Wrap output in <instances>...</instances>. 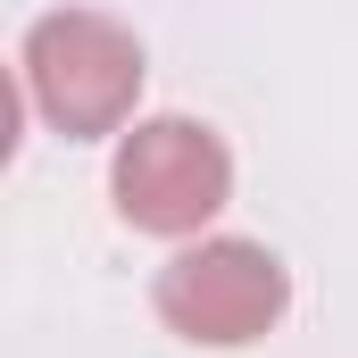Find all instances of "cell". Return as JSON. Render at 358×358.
<instances>
[{"label": "cell", "instance_id": "obj_1", "mask_svg": "<svg viewBox=\"0 0 358 358\" xmlns=\"http://www.w3.org/2000/svg\"><path fill=\"white\" fill-rule=\"evenodd\" d=\"M142 42L100 17V8H50L25 34V100L67 134V142H100L134 125L142 100Z\"/></svg>", "mask_w": 358, "mask_h": 358}, {"label": "cell", "instance_id": "obj_2", "mask_svg": "<svg viewBox=\"0 0 358 358\" xmlns=\"http://www.w3.org/2000/svg\"><path fill=\"white\" fill-rule=\"evenodd\" d=\"M108 192H117V217H125L134 234L192 242V234L234 200V150H225V134L200 125V117H142V125L117 134Z\"/></svg>", "mask_w": 358, "mask_h": 358}, {"label": "cell", "instance_id": "obj_3", "mask_svg": "<svg viewBox=\"0 0 358 358\" xmlns=\"http://www.w3.org/2000/svg\"><path fill=\"white\" fill-rule=\"evenodd\" d=\"M283 300H292L283 259L267 242H242V234L183 242L159 267V317H167V334L200 342V350H250V342H267L283 325Z\"/></svg>", "mask_w": 358, "mask_h": 358}]
</instances>
